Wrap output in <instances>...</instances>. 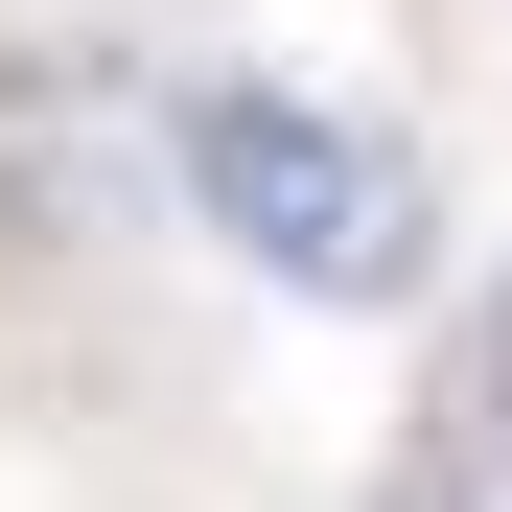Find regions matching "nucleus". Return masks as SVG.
<instances>
[{
    "mask_svg": "<svg viewBox=\"0 0 512 512\" xmlns=\"http://www.w3.org/2000/svg\"><path fill=\"white\" fill-rule=\"evenodd\" d=\"M489 466H512V303H489Z\"/></svg>",
    "mask_w": 512,
    "mask_h": 512,
    "instance_id": "3",
    "label": "nucleus"
},
{
    "mask_svg": "<svg viewBox=\"0 0 512 512\" xmlns=\"http://www.w3.org/2000/svg\"><path fill=\"white\" fill-rule=\"evenodd\" d=\"M163 163H187V210H210L280 303H419V280H443V187H419V140L280 94V70H187V94H163Z\"/></svg>",
    "mask_w": 512,
    "mask_h": 512,
    "instance_id": "1",
    "label": "nucleus"
},
{
    "mask_svg": "<svg viewBox=\"0 0 512 512\" xmlns=\"http://www.w3.org/2000/svg\"><path fill=\"white\" fill-rule=\"evenodd\" d=\"M373 512H489V466H466V443H419V466H396Z\"/></svg>",
    "mask_w": 512,
    "mask_h": 512,
    "instance_id": "2",
    "label": "nucleus"
}]
</instances>
